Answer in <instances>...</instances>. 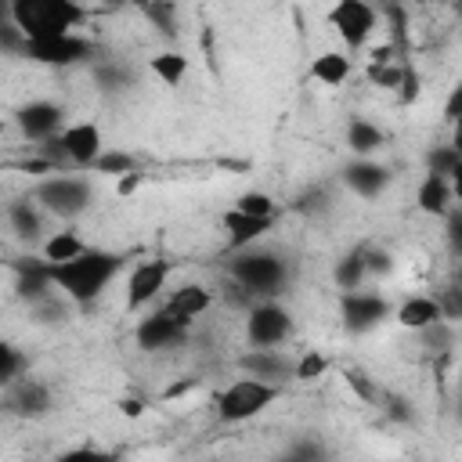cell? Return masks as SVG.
<instances>
[{"label": "cell", "mask_w": 462, "mask_h": 462, "mask_svg": "<svg viewBox=\"0 0 462 462\" xmlns=\"http://www.w3.org/2000/svg\"><path fill=\"white\" fill-rule=\"evenodd\" d=\"M339 180H343V184H346V191H354L357 199L375 202V199L390 188L393 173H390V166H386L383 159H375V155H354V159L343 166Z\"/></svg>", "instance_id": "2e32d148"}, {"label": "cell", "mask_w": 462, "mask_h": 462, "mask_svg": "<svg viewBox=\"0 0 462 462\" xmlns=\"http://www.w3.org/2000/svg\"><path fill=\"white\" fill-rule=\"evenodd\" d=\"M274 224H278V217H253V213H242V209H227L224 213V220H220V227H224V235H227V245L231 249H245V245H256V242H263L271 231H274Z\"/></svg>", "instance_id": "d6986e66"}, {"label": "cell", "mask_w": 462, "mask_h": 462, "mask_svg": "<svg viewBox=\"0 0 462 462\" xmlns=\"http://www.w3.org/2000/svg\"><path fill=\"white\" fill-rule=\"evenodd\" d=\"M105 4H116V7H123V4H137V7H141L144 0H105Z\"/></svg>", "instance_id": "ab89813d"}, {"label": "cell", "mask_w": 462, "mask_h": 462, "mask_svg": "<svg viewBox=\"0 0 462 462\" xmlns=\"http://www.w3.org/2000/svg\"><path fill=\"white\" fill-rule=\"evenodd\" d=\"M47 274L72 307H94L105 296V289L123 274V256L101 245H87L72 260L47 263Z\"/></svg>", "instance_id": "6da1fadb"}, {"label": "cell", "mask_w": 462, "mask_h": 462, "mask_svg": "<svg viewBox=\"0 0 462 462\" xmlns=\"http://www.w3.org/2000/svg\"><path fill=\"white\" fill-rule=\"evenodd\" d=\"M141 11H144V18H148L162 36H173V32H177V11H173V0H144Z\"/></svg>", "instance_id": "4316f807"}, {"label": "cell", "mask_w": 462, "mask_h": 462, "mask_svg": "<svg viewBox=\"0 0 462 462\" xmlns=\"http://www.w3.org/2000/svg\"><path fill=\"white\" fill-rule=\"evenodd\" d=\"M119 411H123L126 419H137V415H144V401H137V397H123V401H119Z\"/></svg>", "instance_id": "8d00e7d4"}, {"label": "cell", "mask_w": 462, "mask_h": 462, "mask_svg": "<svg viewBox=\"0 0 462 462\" xmlns=\"http://www.w3.org/2000/svg\"><path fill=\"white\" fill-rule=\"evenodd\" d=\"M415 206L426 213V217H437V220H444L448 213H451V206H455V191H451V180L444 177V173H422V180H419V188H415Z\"/></svg>", "instance_id": "ffe728a7"}, {"label": "cell", "mask_w": 462, "mask_h": 462, "mask_svg": "<svg viewBox=\"0 0 462 462\" xmlns=\"http://www.w3.org/2000/svg\"><path fill=\"white\" fill-rule=\"evenodd\" d=\"M386 318H393V303L375 292V289H350V292H339V321L350 336H365L372 328H379Z\"/></svg>", "instance_id": "9c48e42d"}, {"label": "cell", "mask_w": 462, "mask_h": 462, "mask_svg": "<svg viewBox=\"0 0 462 462\" xmlns=\"http://www.w3.org/2000/svg\"><path fill=\"white\" fill-rule=\"evenodd\" d=\"M444 119L448 123H458L462 119V79L448 90V97H444Z\"/></svg>", "instance_id": "d590c367"}, {"label": "cell", "mask_w": 462, "mask_h": 462, "mask_svg": "<svg viewBox=\"0 0 462 462\" xmlns=\"http://www.w3.org/2000/svg\"><path fill=\"white\" fill-rule=\"evenodd\" d=\"M4 217H7V227H11V235L18 238V242H25V245H43V238L51 235L47 231V209L32 199V195H22V199H11L7 202V209H4Z\"/></svg>", "instance_id": "e0dca14e"}, {"label": "cell", "mask_w": 462, "mask_h": 462, "mask_svg": "<svg viewBox=\"0 0 462 462\" xmlns=\"http://www.w3.org/2000/svg\"><path fill=\"white\" fill-rule=\"evenodd\" d=\"M170 274H173V260H166V256L137 260L126 271V289H123L126 314H144L148 307H155L170 289Z\"/></svg>", "instance_id": "8992f818"}, {"label": "cell", "mask_w": 462, "mask_h": 462, "mask_svg": "<svg viewBox=\"0 0 462 462\" xmlns=\"http://www.w3.org/2000/svg\"><path fill=\"white\" fill-rule=\"evenodd\" d=\"M148 72H152L162 87H180V83L188 79V72H191V61H188L184 51L166 47V51H155V54L148 58Z\"/></svg>", "instance_id": "cb8c5ba5"}, {"label": "cell", "mask_w": 462, "mask_h": 462, "mask_svg": "<svg viewBox=\"0 0 462 462\" xmlns=\"http://www.w3.org/2000/svg\"><path fill=\"white\" fill-rule=\"evenodd\" d=\"M325 18L346 51H361L372 43V36L383 22V11L372 0H336Z\"/></svg>", "instance_id": "52a82bcc"}, {"label": "cell", "mask_w": 462, "mask_h": 462, "mask_svg": "<svg viewBox=\"0 0 462 462\" xmlns=\"http://www.w3.org/2000/svg\"><path fill=\"white\" fill-rule=\"evenodd\" d=\"M22 54L36 65H51V69H72L79 61L94 58V43L87 40V32H65V36H43V40H25Z\"/></svg>", "instance_id": "8fae6325"}, {"label": "cell", "mask_w": 462, "mask_h": 462, "mask_svg": "<svg viewBox=\"0 0 462 462\" xmlns=\"http://www.w3.org/2000/svg\"><path fill=\"white\" fill-rule=\"evenodd\" d=\"M393 321L404 328V332H422L437 321H444V310H440V300L437 292H408L404 300L393 303Z\"/></svg>", "instance_id": "ac0fdd59"}, {"label": "cell", "mask_w": 462, "mask_h": 462, "mask_svg": "<svg viewBox=\"0 0 462 462\" xmlns=\"http://www.w3.org/2000/svg\"><path fill=\"white\" fill-rule=\"evenodd\" d=\"M188 332H191V328L180 325L173 314H166L162 307H152L144 318H137V325H134V343H137L144 354H166V350L184 346Z\"/></svg>", "instance_id": "4fadbf2b"}, {"label": "cell", "mask_w": 462, "mask_h": 462, "mask_svg": "<svg viewBox=\"0 0 462 462\" xmlns=\"http://www.w3.org/2000/svg\"><path fill=\"white\" fill-rule=\"evenodd\" d=\"M231 206L242 213H253V217H278V202L267 191H242Z\"/></svg>", "instance_id": "f1b7e54d"}, {"label": "cell", "mask_w": 462, "mask_h": 462, "mask_svg": "<svg viewBox=\"0 0 462 462\" xmlns=\"http://www.w3.org/2000/svg\"><path fill=\"white\" fill-rule=\"evenodd\" d=\"M451 4H455V11H462V0H451Z\"/></svg>", "instance_id": "b9f144b4"}, {"label": "cell", "mask_w": 462, "mask_h": 462, "mask_svg": "<svg viewBox=\"0 0 462 462\" xmlns=\"http://www.w3.org/2000/svg\"><path fill=\"white\" fill-rule=\"evenodd\" d=\"M379 7H390V4H408V0H375Z\"/></svg>", "instance_id": "60d3db41"}, {"label": "cell", "mask_w": 462, "mask_h": 462, "mask_svg": "<svg viewBox=\"0 0 462 462\" xmlns=\"http://www.w3.org/2000/svg\"><path fill=\"white\" fill-rule=\"evenodd\" d=\"M444 245H448L451 260L462 263V202H455L451 213L444 217Z\"/></svg>", "instance_id": "4dcf8cb0"}, {"label": "cell", "mask_w": 462, "mask_h": 462, "mask_svg": "<svg viewBox=\"0 0 462 462\" xmlns=\"http://www.w3.org/2000/svg\"><path fill=\"white\" fill-rule=\"evenodd\" d=\"M14 126H18L22 141H29L32 148L47 144L51 137H58L65 130V108L51 97H32L14 112Z\"/></svg>", "instance_id": "7c38bea8"}, {"label": "cell", "mask_w": 462, "mask_h": 462, "mask_svg": "<svg viewBox=\"0 0 462 462\" xmlns=\"http://www.w3.org/2000/svg\"><path fill=\"white\" fill-rule=\"evenodd\" d=\"M437 300H440L444 318L458 325V321H462V274H458V278H451L444 289H437Z\"/></svg>", "instance_id": "d6a6232c"}, {"label": "cell", "mask_w": 462, "mask_h": 462, "mask_svg": "<svg viewBox=\"0 0 462 462\" xmlns=\"http://www.w3.org/2000/svg\"><path fill=\"white\" fill-rule=\"evenodd\" d=\"M217 303V289L213 285H202V282H180L173 289H166V296L155 303L162 307L166 314H173L180 325H195L202 314H209V307Z\"/></svg>", "instance_id": "5bb4252c"}, {"label": "cell", "mask_w": 462, "mask_h": 462, "mask_svg": "<svg viewBox=\"0 0 462 462\" xmlns=\"http://www.w3.org/2000/svg\"><path fill=\"white\" fill-rule=\"evenodd\" d=\"M343 141H346V152L350 155H379L383 144H386V130L375 119L350 116L346 119V130H343Z\"/></svg>", "instance_id": "44dd1931"}, {"label": "cell", "mask_w": 462, "mask_h": 462, "mask_svg": "<svg viewBox=\"0 0 462 462\" xmlns=\"http://www.w3.org/2000/svg\"><path fill=\"white\" fill-rule=\"evenodd\" d=\"M87 245H90V242H87L76 227H61V231H51V235L43 238L40 256H43L47 263H58V260H72V256H79Z\"/></svg>", "instance_id": "d4e9b609"}, {"label": "cell", "mask_w": 462, "mask_h": 462, "mask_svg": "<svg viewBox=\"0 0 462 462\" xmlns=\"http://www.w3.org/2000/svg\"><path fill=\"white\" fill-rule=\"evenodd\" d=\"M310 76H314L321 87H328V90L343 87V83L354 76V58H350V51L343 47V51H321V54H314Z\"/></svg>", "instance_id": "7402d4cb"}, {"label": "cell", "mask_w": 462, "mask_h": 462, "mask_svg": "<svg viewBox=\"0 0 462 462\" xmlns=\"http://www.w3.org/2000/svg\"><path fill=\"white\" fill-rule=\"evenodd\" d=\"M245 343L249 346H285L296 332V321L292 314L278 303V296H267V300H256L249 310H245Z\"/></svg>", "instance_id": "ba28073f"}, {"label": "cell", "mask_w": 462, "mask_h": 462, "mask_svg": "<svg viewBox=\"0 0 462 462\" xmlns=\"http://www.w3.org/2000/svg\"><path fill=\"white\" fill-rule=\"evenodd\" d=\"M235 365H238V372L278 383V386L292 383V375H296V354H285V346H249L238 354Z\"/></svg>", "instance_id": "9a60e30c"}, {"label": "cell", "mask_w": 462, "mask_h": 462, "mask_svg": "<svg viewBox=\"0 0 462 462\" xmlns=\"http://www.w3.org/2000/svg\"><path fill=\"white\" fill-rule=\"evenodd\" d=\"M325 368H328V357L321 350H303V354H296V375L292 379L314 383L318 375H325Z\"/></svg>", "instance_id": "1f68e13d"}, {"label": "cell", "mask_w": 462, "mask_h": 462, "mask_svg": "<svg viewBox=\"0 0 462 462\" xmlns=\"http://www.w3.org/2000/svg\"><path fill=\"white\" fill-rule=\"evenodd\" d=\"M227 278H235L238 285H245L256 300H267V296H282L289 289V260L256 242V245H245V249H231V260H227Z\"/></svg>", "instance_id": "3957f363"}, {"label": "cell", "mask_w": 462, "mask_h": 462, "mask_svg": "<svg viewBox=\"0 0 462 462\" xmlns=\"http://www.w3.org/2000/svg\"><path fill=\"white\" fill-rule=\"evenodd\" d=\"M448 126H451V141H448V144L462 155V119H458V123H448Z\"/></svg>", "instance_id": "f35d334b"}, {"label": "cell", "mask_w": 462, "mask_h": 462, "mask_svg": "<svg viewBox=\"0 0 462 462\" xmlns=\"http://www.w3.org/2000/svg\"><path fill=\"white\" fill-rule=\"evenodd\" d=\"M372 282V274H368V260H365V245H357V249H350V253H343L336 263H332V285L339 289V292H350V289H361V285H368Z\"/></svg>", "instance_id": "603a6c76"}, {"label": "cell", "mask_w": 462, "mask_h": 462, "mask_svg": "<svg viewBox=\"0 0 462 462\" xmlns=\"http://www.w3.org/2000/svg\"><path fill=\"white\" fill-rule=\"evenodd\" d=\"M365 260H368V274H372V278H383V274L393 267L390 253H386L383 245H372V242L365 245Z\"/></svg>", "instance_id": "e575fe53"}, {"label": "cell", "mask_w": 462, "mask_h": 462, "mask_svg": "<svg viewBox=\"0 0 462 462\" xmlns=\"http://www.w3.org/2000/svg\"><path fill=\"white\" fill-rule=\"evenodd\" d=\"M25 372H29V357H25L14 343H4V346H0V386L14 383V379L25 375Z\"/></svg>", "instance_id": "83f0119b"}, {"label": "cell", "mask_w": 462, "mask_h": 462, "mask_svg": "<svg viewBox=\"0 0 462 462\" xmlns=\"http://www.w3.org/2000/svg\"><path fill=\"white\" fill-rule=\"evenodd\" d=\"M448 180H451V191H455V202H462V159H458V166L448 173Z\"/></svg>", "instance_id": "74e56055"}, {"label": "cell", "mask_w": 462, "mask_h": 462, "mask_svg": "<svg viewBox=\"0 0 462 462\" xmlns=\"http://www.w3.org/2000/svg\"><path fill=\"white\" fill-rule=\"evenodd\" d=\"M343 379H346V386L365 401V404H383V390H379V383H375V375H368L365 368H346L343 372Z\"/></svg>", "instance_id": "484cf974"}, {"label": "cell", "mask_w": 462, "mask_h": 462, "mask_svg": "<svg viewBox=\"0 0 462 462\" xmlns=\"http://www.w3.org/2000/svg\"><path fill=\"white\" fill-rule=\"evenodd\" d=\"M458 390H462V372H458Z\"/></svg>", "instance_id": "7bdbcfd3"}, {"label": "cell", "mask_w": 462, "mask_h": 462, "mask_svg": "<svg viewBox=\"0 0 462 462\" xmlns=\"http://www.w3.org/2000/svg\"><path fill=\"white\" fill-rule=\"evenodd\" d=\"M0 401H4V411L11 419H22V422H36V419H43V415L54 411V390H51V383L40 379V375H32V372H25L14 383H7Z\"/></svg>", "instance_id": "30bf717a"}, {"label": "cell", "mask_w": 462, "mask_h": 462, "mask_svg": "<svg viewBox=\"0 0 462 462\" xmlns=\"http://www.w3.org/2000/svg\"><path fill=\"white\" fill-rule=\"evenodd\" d=\"M458 159H462V155H458L451 144H437V148L426 155V170H430V173H444V177H448V173L458 166Z\"/></svg>", "instance_id": "836d02e7"}, {"label": "cell", "mask_w": 462, "mask_h": 462, "mask_svg": "<svg viewBox=\"0 0 462 462\" xmlns=\"http://www.w3.org/2000/svg\"><path fill=\"white\" fill-rule=\"evenodd\" d=\"M419 94H422V76H419V69L408 61L404 65V72H401V79H397V87H393V97H397V105H415L419 101Z\"/></svg>", "instance_id": "f546056e"}, {"label": "cell", "mask_w": 462, "mask_h": 462, "mask_svg": "<svg viewBox=\"0 0 462 462\" xmlns=\"http://www.w3.org/2000/svg\"><path fill=\"white\" fill-rule=\"evenodd\" d=\"M282 393H285V386L242 372L238 379L220 386V393L213 397V411L224 426H242V422H253L256 415H263Z\"/></svg>", "instance_id": "5b68a950"}, {"label": "cell", "mask_w": 462, "mask_h": 462, "mask_svg": "<svg viewBox=\"0 0 462 462\" xmlns=\"http://www.w3.org/2000/svg\"><path fill=\"white\" fill-rule=\"evenodd\" d=\"M29 195L47 209L51 220L72 224L94 206V180L76 170H51L29 188Z\"/></svg>", "instance_id": "277c9868"}, {"label": "cell", "mask_w": 462, "mask_h": 462, "mask_svg": "<svg viewBox=\"0 0 462 462\" xmlns=\"http://www.w3.org/2000/svg\"><path fill=\"white\" fill-rule=\"evenodd\" d=\"M7 22L22 32V40L83 32L90 11L79 0H7Z\"/></svg>", "instance_id": "7a4b0ae2"}]
</instances>
